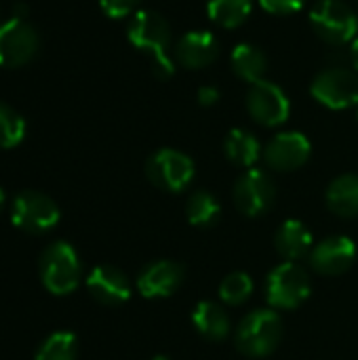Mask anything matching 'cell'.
Here are the masks:
<instances>
[{"label": "cell", "instance_id": "6da1fadb", "mask_svg": "<svg viewBox=\"0 0 358 360\" xmlns=\"http://www.w3.org/2000/svg\"><path fill=\"white\" fill-rule=\"evenodd\" d=\"M129 42L150 55L154 72L160 78H169L175 72V65L169 57L171 46V25L169 21L154 11H137L127 27Z\"/></svg>", "mask_w": 358, "mask_h": 360}, {"label": "cell", "instance_id": "7a4b0ae2", "mask_svg": "<svg viewBox=\"0 0 358 360\" xmlns=\"http://www.w3.org/2000/svg\"><path fill=\"white\" fill-rule=\"evenodd\" d=\"M38 272L44 289L53 295H70L80 283V259L76 249L65 240L51 243L38 262Z\"/></svg>", "mask_w": 358, "mask_h": 360}, {"label": "cell", "instance_id": "3957f363", "mask_svg": "<svg viewBox=\"0 0 358 360\" xmlns=\"http://www.w3.org/2000/svg\"><path fill=\"white\" fill-rule=\"evenodd\" d=\"M283 338V321L274 310H255L247 314L236 331V348L249 359L270 356Z\"/></svg>", "mask_w": 358, "mask_h": 360}, {"label": "cell", "instance_id": "277c9868", "mask_svg": "<svg viewBox=\"0 0 358 360\" xmlns=\"http://www.w3.org/2000/svg\"><path fill=\"white\" fill-rule=\"evenodd\" d=\"M310 25L321 40L333 46L357 40V13L342 0H319L310 11Z\"/></svg>", "mask_w": 358, "mask_h": 360}, {"label": "cell", "instance_id": "5b68a950", "mask_svg": "<svg viewBox=\"0 0 358 360\" xmlns=\"http://www.w3.org/2000/svg\"><path fill=\"white\" fill-rule=\"evenodd\" d=\"M61 211L57 202L36 190L19 192L11 205V221L27 234H44L59 224Z\"/></svg>", "mask_w": 358, "mask_h": 360}, {"label": "cell", "instance_id": "8992f818", "mask_svg": "<svg viewBox=\"0 0 358 360\" xmlns=\"http://www.w3.org/2000/svg\"><path fill=\"white\" fill-rule=\"evenodd\" d=\"M312 97L331 108L346 110L358 103V72L344 65H331L319 72L310 84Z\"/></svg>", "mask_w": 358, "mask_h": 360}, {"label": "cell", "instance_id": "52a82bcc", "mask_svg": "<svg viewBox=\"0 0 358 360\" xmlns=\"http://www.w3.org/2000/svg\"><path fill=\"white\" fill-rule=\"evenodd\" d=\"M310 295V276L295 262L274 268L266 283V297L272 308L295 310Z\"/></svg>", "mask_w": 358, "mask_h": 360}, {"label": "cell", "instance_id": "ba28073f", "mask_svg": "<svg viewBox=\"0 0 358 360\" xmlns=\"http://www.w3.org/2000/svg\"><path fill=\"white\" fill-rule=\"evenodd\" d=\"M146 175L156 188L165 192H181L194 177V162L179 150L162 148L148 158Z\"/></svg>", "mask_w": 358, "mask_h": 360}, {"label": "cell", "instance_id": "9c48e42d", "mask_svg": "<svg viewBox=\"0 0 358 360\" xmlns=\"http://www.w3.org/2000/svg\"><path fill=\"white\" fill-rule=\"evenodd\" d=\"M40 46L38 32L27 19L13 17L0 23V68H21L30 63Z\"/></svg>", "mask_w": 358, "mask_h": 360}, {"label": "cell", "instance_id": "30bf717a", "mask_svg": "<svg viewBox=\"0 0 358 360\" xmlns=\"http://www.w3.org/2000/svg\"><path fill=\"white\" fill-rule=\"evenodd\" d=\"M247 110L255 122L264 127H279L287 122L291 114V103L279 84L270 80H260L251 84L247 93Z\"/></svg>", "mask_w": 358, "mask_h": 360}, {"label": "cell", "instance_id": "8fae6325", "mask_svg": "<svg viewBox=\"0 0 358 360\" xmlns=\"http://www.w3.org/2000/svg\"><path fill=\"white\" fill-rule=\"evenodd\" d=\"M276 198L274 181L268 177V173L260 169L247 171L234 186V202L238 211L247 217H260L264 215Z\"/></svg>", "mask_w": 358, "mask_h": 360}, {"label": "cell", "instance_id": "7c38bea8", "mask_svg": "<svg viewBox=\"0 0 358 360\" xmlns=\"http://www.w3.org/2000/svg\"><path fill=\"white\" fill-rule=\"evenodd\" d=\"M312 146L306 135L298 131L279 133L264 148V160L274 171H295L310 158Z\"/></svg>", "mask_w": 358, "mask_h": 360}, {"label": "cell", "instance_id": "4fadbf2b", "mask_svg": "<svg viewBox=\"0 0 358 360\" xmlns=\"http://www.w3.org/2000/svg\"><path fill=\"white\" fill-rule=\"evenodd\" d=\"M357 259V247L348 236H329L319 243L310 255V264L319 274L338 276L346 272Z\"/></svg>", "mask_w": 358, "mask_h": 360}, {"label": "cell", "instance_id": "5bb4252c", "mask_svg": "<svg viewBox=\"0 0 358 360\" xmlns=\"http://www.w3.org/2000/svg\"><path fill=\"white\" fill-rule=\"evenodd\" d=\"M219 57V40L205 30H192L184 34L175 44V59L186 70L209 68Z\"/></svg>", "mask_w": 358, "mask_h": 360}, {"label": "cell", "instance_id": "9a60e30c", "mask_svg": "<svg viewBox=\"0 0 358 360\" xmlns=\"http://www.w3.org/2000/svg\"><path fill=\"white\" fill-rule=\"evenodd\" d=\"M87 289L103 306H120L131 297L129 278L114 266H97L87 278Z\"/></svg>", "mask_w": 358, "mask_h": 360}, {"label": "cell", "instance_id": "2e32d148", "mask_svg": "<svg viewBox=\"0 0 358 360\" xmlns=\"http://www.w3.org/2000/svg\"><path fill=\"white\" fill-rule=\"evenodd\" d=\"M184 283V268L175 262H154L137 276V289L143 297H169Z\"/></svg>", "mask_w": 358, "mask_h": 360}, {"label": "cell", "instance_id": "e0dca14e", "mask_svg": "<svg viewBox=\"0 0 358 360\" xmlns=\"http://www.w3.org/2000/svg\"><path fill=\"white\" fill-rule=\"evenodd\" d=\"M196 331L209 342H222L230 333V316L215 302H200L192 314Z\"/></svg>", "mask_w": 358, "mask_h": 360}, {"label": "cell", "instance_id": "ac0fdd59", "mask_svg": "<svg viewBox=\"0 0 358 360\" xmlns=\"http://www.w3.org/2000/svg\"><path fill=\"white\" fill-rule=\"evenodd\" d=\"M230 65H232V72L241 80L255 84V82L264 80V74L268 70V59L262 49H257L255 44L243 42V44L234 46V51L230 55Z\"/></svg>", "mask_w": 358, "mask_h": 360}, {"label": "cell", "instance_id": "d6986e66", "mask_svg": "<svg viewBox=\"0 0 358 360\" xmlns=\"http://www.w3.org/2000/svg\"><path fill=\"white\" fill-rule=\"evenodd\" d=\"M327 207L340 217H358V175L348 173L329 184Z\"/></svg>", "mask_w": 358, "mask_h": 360}, {"label": "cell", "instance_id": "ffe728a7", "mask_svg": "<svg viewBox=\"0 0 358 360\" xmlns=\"http://www.w3.org/2000/svg\"><path fill=\"white\" fill-rule=\"evenodd\" d=\"M312 245V234L310 230L298 221V219H289L285 221L279 232H276V251L287 259V262H295L302 259Z\"/></svg>", "mask_w": 358, "mask_h": 360}, {"label": "cell", "instance_id": "44dd1931", "mask_svg": "<svg viewBox=\"0 0 358 360\" xmlns=\"http://www.w3.org/2000/svg\"><path fill=\"white\" fill-rule=\"evenodd\" d=\"M224 152L228 160L236 167H253L260 158V141L253 133L245 129H234L228 133L224 141Z\"/></svg>", "mask_w": 358, "mask_h": 360}, {"label": "cell", "instance_id": "7402d4cb", "mask_svg": "<svg viewBox=\"0 0 358 360\" xmlns=\"http://www.w3.org/2000/svg\"><path fill=\"white\" fill-rule=\"evenodd\" d=\"M253 0H209L207 2V13L209 19L226 30H234L247 21L251 15Z\"/></svg>", "mask_w": 358, "mask_h": 360}, {"label": "cell", "instance_id": "603a6c76", "mask_svg": "<svg viewBox=\"0 0 358 360\" xmlns=\"http://www.w3.org/2000/svg\"><path fill=\"white\" fill-rule=\"evenodd\" d=\"M188 219L198 226V228H211L217 224L219 215H222V209H219V202L215 200L213 194L205 192V190H198L194 192L190 198H188Z\"/></svg>", "mask_w": 358, "mask_h": 360}, {"label": "cell", "instance_id": "cb8c5ba5", "mask_svg": "<svg viewBox=\"0 0 358 360\" xmlns=\"http://www.w3.org/2000/svg\"><path fill=\"white\" fill-rule=\"evenodd\" d=\"M76 356H78L76 338L68 331H59L40 344L34 360H76Z\"/></svg>", "mask_w": 358, "mask_h": 360}, {"label": "cell", "instance_id": "d4e9b609", "mask_svg": "<svg viewBox=\"0 0 358 360\" xmlns=\"http://www.w3.org/2000/svg\"><path fill=\"white\" fill-rule=\"evenodd\" d=\"M23 137H25L23 116L15 108L0 101V148L2 150L17 148L23 141Z\"/></svg>", "mask_w": 358, "mask_h": 360}, {"label": "cell", "instance_id": "484cf974", "mask_svg": "<svg viewBox=\"0 0 358 360\" xmlns=\"http://www.w3.org/2000/svg\"><path fill=\"white\" fill-rule=\"evenodd\" d=\"M253 293V281L247 272H232L219 285V295L228 306L245 304Z\"/></svg>", "mask_w": 358, "mask_h": 360}, {"label": "cell", "instance_id": "4316f807", "mask_svg": "<svg viewBox=\"0 0 358 360\" xmlns=\"http://www.w3.org/2000/svg\"><path fill=\"white\" fill-rule=\"evenodd\" d=\"M143 0H99L101 4V11L112 17V19H120V17H127V15H133L139 4Z\"/></svg>", "mask_w": 358, "mask_h": 360}, {"label": "cell", "instance_id": "83f0119b", "mask_svg": "<svg viewBox=\"0 0 358 360\" xmlns=\"http://www.w3.org/2000/svg\"><path fill=\"white\" fill-rule=\"evenodd\" d=\"M306 0H260L262 8L272 15H291L304 6Z\"/></svg>", "mask_w": 358, "mask_h": 360}, {"label": "cell", "instance_id": "f1b7e54d", "mask_svg": "<svg viewBox=\"0 0 358 360\" xmlns=\"http://www.w3.org/2000/svg\"><path fill=\"white\" fill-rule=\"evenodd\" d=\"M196 97H198V103H200V105L209 108V105L217 103V99H219V89H217V86H211V84L200 86Z\"/></svg>", "mask_w": 358, "mask_h": 360}, {"label": "cell", "instance_id": "f546056e", "mask_svg": "<svg viewBox=\"0 0 358 360\" xmlns=\"http://www.w3.org/2000/svg\"><path fill=\"white\" fill-rule=\"evenodd\" d=\"M350 57H352V63H354V68H357L358 72V38L352 42V49H350Z\"/></svg>", "mask_w": 358, "mask_h": 360}, {"label": "cell", "instance_id": "4dcf8cb0", "mask_svg": "<svg viewBox=\"0 0 358 360\" xmlns=\"http://www.w3.org/2000/svg\"><path fill=\"white\" fill-rule=\"evenodd\" d=\"M4 202H6V196H4V190L0 188V211L4 209Z\"/></svg>", "mask_w": 358, "mask_h": 360}, {"label": "cell", "instance_id": "1f68e13d", "mask_svg": "<svg viewBox=\"0 0 358 360\" xmlns=\"http://www.w3.org/2000/svg\"><path fill=\"white\" fill-rule=\"evenodd\" d=\"M152 360H169V359H167V356H154Z\"/></svg>", "mask_w": 358, "mask_h": 360}]
</instances>
